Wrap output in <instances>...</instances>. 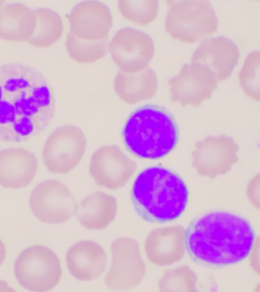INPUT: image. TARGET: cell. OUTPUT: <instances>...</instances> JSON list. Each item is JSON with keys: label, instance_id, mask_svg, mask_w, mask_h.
Listing matches in <instances>:
<instances>
[{"label": "cell", "instance_id": "obj_8", "mask_svg": "<svg viewBox=\"0 0 260 292\" xmlns=\"http://www.w3.org/2000/svg\"><path fill=\"white\" fill-rule=\"evenodd\" d=\"M108 51L120 70L136 72L148 67L155 54V44L147 33L124 27L114 35L108 43Z\"/></svg>", "mask_w": 260, "mask_h": 292}, {"label": "cell", "instance_id": "obj_2", "mask_svg": "<svg viewBox=\"0 0 260 292\" xmlns=\"http://www.w3.org/2000/svg\"><path fill=\"white\" fill-rule=\"evenodd\" d=\"M255 232L244 216L220 210L195 217L184 233L187 252L197 264L220 268L245 260L253 245Z\"/></svg>", "mask_w": 260, "mask_h": 292}, {"label": "cell", "instance_id": "obj_25", "mask_svg": "<svg viewBox=\"0 0 260 292\" xmlns=\"http://www.w3.org/2000/svg\"><path fill=\"white\" fill-rule=\"evenodd\" d=\"M6 249L3 242L0 239V266L5 259Z\"/></svg>", "mask_w": 260, "mask_h": 292}, {"label": "cell", "instance_id": "obj_23", "mask_svg": "<svg viewBox=\"0 0 260 292\" xmlns=\"http://www.w3.org/2000/svg\"><path fill=\"white\" fill-rule=\"evenodd\" d=\"M117 7L124 19L144 26L156 18L159 3L156 0H120L117 1Z\"/></svg>", "mask_w": 260, "mask_h": 292}, {"label": "cell", "instance_id": "obj_15", "mask_svg": "<svg viewBox=\"0 0 260 292\" xmlns=\"http://www.w3.org/2000/svg\"><path fill=\"white\" fill-rule=\"evenodd\" d=\"M240 52L236 44L224 36L205 39L194 51L191 62L210 69L218 82L225 80L238 63Z\"/></svg>", "mask_w": 260, "mask_h": 292}, {"label": "cell", "instance_id": "obj_5", "mask_svg": "<svg viewBox=\"0 0 260 292\" xmlns=\"http://www.w3.org/2000/svg\"><path fill=\"white\" fill-rule=\"evenodd\" d=\"M165 29L174 40L192 44L212 34L218 27V19L207 1H170Z\"/></svg>", "mask_w": 260, "mask_h": 292}, {"label": "cell", "instance_id": "obj_1", "mask_svg": "<svg viewBox=\"0 0 260 292\" xmlns=\"http://www.w3.org/2000/svg\"><path fill=\"white\" fill-rule=\"evenodd\" d=\"M55 105L40 70L19 62L0 64V141L20 142L39 135L53 120Z\"/></svg>", "mask_w": 260, "mask_h": 292}, {"label": "cell", "instance_id": "obj_20", "mask_svg": "<svg viewBox=\"0 0 260 292\" xmlns=\"http://www.w3.org/2000/svg\"><path fill=\"white\" fill-rule=\"evenodd\" d=\"M117 212L116 198L102 192H94L77 205L75 214L85 228L101 230L114 220Z\"/></svg>", "mask_w": 260, "mask_h": 292}, {"label": "cell", "instance_id": "obj_6", "mask_svg": "<svg viewBox=\"0 0 260 292\" xmlns=\"http://www.w3.org/2000/svg\"><path fill=\"white\" fill-rule=\"evenodd\" d=\"M14 273L23 288L40 292L56 286L61 279L62 270L57 254L48 247L38 245L20 253L15 263Z\"/></svg>", "mask_w": 260, "mask_h": 292}, {"label": "cell", "instance_id": "obj_16", "mask_svg": "<svg viewBox=\"0 0 260 292\" xmlns=\"http://www.w3.org/2000/svg\"><path fill=\"white\" fill-rule=\"evenodd\" d=\"M38 168L36 156L21 148H10L0 151V186L20 189L33 180Z\"/></svg>", "mask_w": 260, "mask_h": 292}, {"label": "cell", "instance_id": "obj_13", "mask_svg": "<svg viewBox=\"0 0 260 292\" xmlns=\"http://www.w3.org/2000/svg\"><path fill=\"white\" fill-rule=\"evenodd\" d=\"M238 145L231 137L209 136L196 143L192 166L201 175L214 177L227 172L238 160Z\"/></svg>", "mask_w": 260, "mask_h": 292}, {"label": "cell", "instance_id": "obj_24", "mask_svg": "<svg viewBox=\"0 0 260 292\" xmlns=\"http://www.w3.org/2000/svg\"><path fill=\"white\" fill-rule=\"evenodd\" d=\"M259 51H253L246 56L239 72V84L244 92L255 100H259Z\"/></svg>", "mask_w": 260, "mask_h": 292}, {"label": "cell", "instance_id": "obj_17", "mask_svg": "<svg viewBox=\"0 0 260 292\" xmlns=\"http://www.w3.org/2000/svg\"><path fill=\"white\" fill-rule=\"evenodd\" d=\"M66 261L68 269L74 278L87 281L95 279L102 274L106 267L107 257L98 243L84 240L69 249Z\"/></svg>", "mask_w": 260, "mask_h": 292}, {"label": "cell", "instance_id": "obj_18", "mask_svg": "<svg viewBox=\"0 0 260 292\" xmlns=\"http://www.w3.org/2000/svg\"><path fill=\"white\" fill-rule=\"evenodd\" d=\"M34 9L17 3L0 4V39L12 42H27L36 25Z\"/></svg>", "mask_w": 260, "mask_h": 292}, {"label": "cell", "instance_id": "obj_12", "mask_svg": "<svg viewBox=\"0 0 260 292\" xmlns=\"http://www.w3.org/2000/svg\"><path fill=\"white\" fill-rule=\"evenodd\" d=\"M137 168L135 161L116 145H106L91 156L89 171L99 186L116 190L124 187Z\"/></svg>", "mask_w": 260, "mask_h": 292}, {"label": "cell", "instance_id": "obj_10", "mask_svg": "<svg viewBox=\"0 0 260 292\" xmlns=\"http://www.w3.org/2000/svg\"><path fill=\"white\" fill-rule=\"evenodd\" d=\"M110 249L112 261L105 278V284L115 290L134 288L145 273L138 242L129 237L119 238L112 242Z\"/></svg>", "mask_w": 260, "mask_h": 292}, {"label": "cell", "instance_id": "obj_4", "mask_svg": "<svg viewBox=\"0 0 260 292\" xmlns=\"http://www.w3.org/2000/svg\"><path fill=\"white\" fill-rule=\"evenodd\" d=\"M122 136L131 153L139 158L156 160L175 149L179 130L168 110L148 104L137 108L129 115L122 130Z\"/></svg>", "mask_w": 260, "mask_h": 292}, {"label": "cell", "instance_id": "obj_22", "mask_svg": "<svg viewBox=\"0 0 260 292\" xmlns=\"http://www.w3.org/2000/svg\"><path fill=\"white\" fill-rule=\"evenodd\" d=\"M66 47L70 57L81 64L94 62L106 56L108 51V38L92 41L80 39L70 30Z\"/></svg>", "mask_w": 260, "mask_h": 292}, {"label": "cell", "instance_id": "obj_14", "mask_svg": "<svg viewBox=\"0 0 260 292\" xmlns=\"http://www.w3.org/2000/svg\"><path fill=\"white\" fill-rule=\"evenodd\" d=\"M70 30L77 37L88 41L107 38L113 26L110 8L97 1H86L76 5L68 15Z\"/></svg>", "mask_w": 260, "mask_h": 292}, {"label": "cell", "instance_id": "obj_11", "mask_svg": "<svg viewBox=\"0 0 260 292\" xmlns=\"http://www.w3.org/2000/svg\"><path fill=\"white\" fill-rule=\"evenodd\" d=\"M218 82L210 69L193 62L183 65L178 74L168 81L172 100L182 106H193L210 98Z\"/></svg>", "mask_w": 260, "mask_h": 292}, {"label": "cell", "instance_id": "obj_7", "mask_svg": "<svg viewBox=\"0 0 260 292\" xmlns=\"http://www.w3.org/2000/svg\"><path fill=\"white\" fill-rule=\"evenodd\" d=\"M87 148V139L83 130L74 125L55 129L46 139L42 158L51 173L66 174L82 160Z\"/></svg>", "mask_w": 260, "mask_h": 292}, {"label": "cell", "instance_id": "obj_9", "mask_svg": "<svg viewBox=\"0 0 260 292\" xmlns=\"http://www.w3.org/2000/svg\"><path fill=\"white\" fill-rule=\"evenodd\" d=\"M29 204L37 218L51 224L66 222L75 214L77 205L69 188L54 179L36 186L30 195Z\"/></svg>", "mask_w": 260, "mask_h": 292}, {"label": "cell", "instance_id": "obj_21", "mask_svg": "<svg viewBox=\"0 0 260 292\" xmlns=\"http://www.w3.org/2000/svg\"><path fill=\"white\" fill-rule=\"evenodd\" d=\"M36 22L34 32L27 43L41 49L48 48L61 38L63 22L60 15L47 8L34 9Z\"/></svg>", "mask_w": 260, "mask_h": 292}, {"label": "cell", "instance_id": "obj_19", "mask_svg": "<svg viewBox=\"0 0 260 292\" xmlns=\"http://www.w3.org/2000/svg\"><path fill=\"white\" fill-rule=\"evenodd\" d=\"M116 94L128 104L151 99L158 88V79L150 67L136 72L128 73L119 70L113 80Z\"/></svg>", "mask_w": 260, "mask_h": 292}, {"label": "cell", "instance_id": "obj_3", "mask_svg": "<svg viewBox=\"0 0 260 292\" xmlns=\"http://www.w3.org/2000/svg\"><path fill=\"white\" fill-rule=\"evenodd\" d=\"M189 197L186 184L173 170L153 166L136 178L131 199L137 213L144 221L165 223L176 220L185 211Z\"/></svg>", "mask_w": 260, "mask_h": 292}]
</instances>
